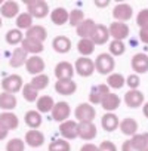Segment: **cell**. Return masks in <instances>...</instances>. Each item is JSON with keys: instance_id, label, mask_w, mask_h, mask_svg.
<instances>
[{"instance_id": "53", "label": "cell", "mask_w": 148, "mask_h": 151, "mask_svg": "<svg viewBox=\"0 0 148 151\" xmlns=\"http://www.w3.org/2000/svg\"><path fill=\"white\" fill-rule=\"evenodd\" d=\"M0 28H2V18H0Z\"/></svg>"}, {"instance_id": "38", "label": "cell", "mask_w": 148, "mask_h": 151, "mask_svg": "<svg viewBox=\"0 0 148 151\" xmlns=\"http://www.w3.org/2000/svg\"><path fill=\"white\" fill-rule=\"evenodd\" d=\"M30 85H31L36 91H43V89H46V88H47V85H49V77H47L46 74L34 76Z\"/></svg>"}, {"instance_id": "4", "label": "cell", "mask_w": 148, "mask_h": 151, "mask_svg": "<svg viewBox=\"0 0 148 151\" xmlns=\"http://www.w3.org/2000/svg\"><path fill=\"white\" fill-rule=\"evenodd\" d=\"M95 71V62L91 58L82 56L76 61V73L82 77H91Z\"/></svg>"}, {"instance_id": "36", "label": "cell", "mask_w": 148, "mask_h": 151, "mask_svg": "<svg viewBox=\"0 0 148 151\" xmlns=\"http://www.w3.org/2000/svg\"><path fill=\"white\" fill-rule=\"evenodd\" d=\"M24 39H25V37H24V34H22V33H21V30H18V28L9 30V31L6 33V42H8L9 45H12V46L22 43V40H24Z\"/></svg>"}, {"instance_id": "29", "label": "cell", "mask_w": 148, "mask_h": 151, "mask_svg": "<svg viewBox=\"0 0 148 151\" xmlns=\"http://www.w3.org/2000/svg\"><path fill=\"white\" fill-rule=\"evenodd\" d=\"M120 130H121L124 135H127V136H135V135H136V130H138V123H136V120L132 119V117L123 119L121 123H120Z\"/></svg>"}, {"instance_id": "15", "label": "cell", "mask_w": 148, "mask_h": 151, "mask_svg": "<svg viewBox=\"0 0 148 151\" xmlns=\"http://www.w3.org/2000/svg\"><path fill=\"white\" fill-rule=\"evenodd\" d=\"M124 102H126V105L129 107V108H138V107H141L142 105V102H144V95H142V92H139L138 89L136 91H127L126 92V95H124Z\"/></svg>"}, {"instance_id": "18", "label": "cell", "mask_w": 148, "mask_h": 151, "mask_svg": "<svg viewBox=\"0 0 148 151\" xmlns=\"http://www.w3.org/2000/svg\"><path fill=\"white\" fill-rule=\"evenodd\" d=\"M55 91L59 95H73L77 91V85L74 80H58L55 83Z\"/></svg>"}, {"instance_id": "48", "label": "cell", "mask_w": 148, "mask_h": 151, "mask_svg": "<svg viewBox=\"0 0 148 151\" xmlns=\"http://www.w3.org/2000/svg\"><path fill=\"white\" fill-rule=\"evenodd\" d=\"M139 39H141V42H142V43L148 45V27H145V28H141V30H139Z\"/></svg>"}, {"instance_id": "42", "label": "cell", "mask_w": 148, "mask_h": 151, "mask_svg": "<svg viewBox=\"0 0 148 151\" xmlns=\"http://www.w3.org/2000/svg\"><path fill=\"white\" fill-rule=\"evenodd\" d=\"M124 50H126V46H124L123 42H120V40H113V42L110 43V53H111V55L120 56V55L124 53Z\"/></svg>"}, {"instance_id": "2", "label": "cell", "mask_w": 148, "mask_h": 151, "mask_svg": "<svg viewBox=\"0 0 148 151\" xmlns=\"http://www.w3.org/2000/svg\"><path fill=\"white\" fill-rule=\"evenodd\" d=\"M116 67V61L110 53H99L96 61H95V70L101 74H108L114 70Z\"/></svg>"}, {"instance_id": "27", "label": "cell", "mask_w": 148, "mask_h": 151, "mask_svg": "<svg viewBox=\"0 0 148 151\" xmlns=\"http://www.w3.org/2000/svg\"><path fill=\"white\" fill-rule=\"evenodd\" d=\"M25 37L43 43V42L46 40V37H47V31H46V28L42 27V25H33V27L27 31V36H25Z\"/></svg>"}, {"instance_id": "19", "label": "cell", "mask_w": 148, "mask_h": 151, "mask_svg": "<svg viewBox=\"0 0 148 151\" xmlns=\"http://www.w3.org/2000/svg\"><path fill=\"white\" fill-rule=\"evenodd\" d=\"M28 53L22 49V47H15V50L12 52V56H11V61H9V65L14 67V68H19L22 67L24 64H27V56Z\"/></svg>"}, {"instance_id": "10", "label": "cell", "mask_w": 148, "mask_h": 151, "mask_svg": "<svg viewBox=\"0 0 148 151\" xmlns=\"http://www.w3.org/2000/svg\"><path fill=\"white\" fill-rule=\"evenodd\" d=\"M27 71L33 76H39V74H43L45 71V61L39 56V55H31L28 59H27Z\"/></svg>"}, {"instance_id": "5", "label": "cell", "mask_w": 148, "mask_h": 151, "mask_svg": "<svg viewBox=\"0 0 148 151\" xmlns=\"http://www.w3.org/2000/svg\"><path fill=\"white\" fill-rule=\"evenodd\" d=\"M74 114H76V119L79 120V123H85V122H93L95 116H96V111L95 108L91 105V104H80L76 111H74Z\"/></svg>"}, {"instance_id": "47", "label": "cell", "mask_w": 148, "mask_h": 151, "mask_svg": "<svg viewBox=\"0 0 148 151\" xmlns=\"http://www.w3.org/2000/svg\"><path fill=\"white\" fill-rule=\"evenodd\" d=\"M121 151H139L135 145H133V142H132V139H127L124 144H123V147H121Z\"/></svg>"}, {"instance_id": "28", "label": "cell", "mask_w": 148, "mask_h": 151, "mask_svg": "<svg viewBox=\"0 0 148 151\" xmlns=\"http://www.w3.org/2000/svg\"><path fill=\"white\" fill-rule=\"evenodd\" d=\"M101 105H102V108H104L107 113H113L114 110L119 108V105H120V98H119V95H116V93H108V95L102 99Z\"/></svg>"}, {"instance_id": "7", "label": "cell", "mask_w": 148, "mask_h": 151, "mask_svg": "<svg viewBox=\"0 0 148 151\" xmlns=\"http://www.w3.org/2000/svg\"><path fill=\"white\" fill-rule=\"evenodd\" d=\"M55 76H56L58 80H73L74 67L70 62L62 61V62L56 64V67H55Z\"/></svg>"}, {"instance_id": "24", "label": "cell", "mask_w": 148, "mask_h": 151, "mask_svg": "<svg viewBox=\"0 0 148 151\" xmlns=\"http://www.w3.org/2000/svg\"><path fill=\"white\" fill-rule=\"evenodd\" d=\"M0 123H2L8 130H14V129L18 127L19 120H18L17 114H14V113H11V111H5V113L0 114Z\"/></svg>"}, {"instance_id": "11", "label": "cell", "mask_w": 148, "mask_h": 151, "mask_svg": "<svg viewBox=\"0 0 148 151\" xmlns=\"http://www.w3.org/2000/svg\"><path fill=\"white\" fill-rule=\"evenodd\" d=\"M133 15V11L130 8V5L127 3H119L114 9H113V17L119 21V22H124L129 21Z\"/></svg>"}, {"instance_id": "23", "label": "cell", "mask_w": 148, "mask_h": 151, "mask_svg": "<svg viewBox=\"0 0 148 151\" xmlns=\"http://www.w3.org/2000/svg\"><path fill=\"white\" fill-rule=\"evenodd\" d=\"M52 47L55 49V52L58 53H67L71 49V40L67 36H58L53 39L52 42Z\"/></svg>"}, {"instance_id": "25", "label": "cell", "mask_w": 148, "mask_h": 151, "mask_svg": "<svg viewBox=\"0 0 148 151\" xmlns=\"http://www.w3.org/2000/svg\"><path fill=\"white\" fill-rule=\"evenodd\" d=\"M21 47L27 52V53H31V55H37L40 52H43V43L37 42V40H33V39H24L22 43H21Z\"/></svg>"}, {"instance_id": "26", "label": "cell", "mask_w": 148, "mask_h": 151, "mask_svg": "<svg viewBox=\"0 0 148 151\" xmlns=\"http://www.w3.org/2000/svg\"><path fill=\"white\" fill-rule=\"evenodd\" d=\"M50 19L55 25H62L70 19V12L64 8H55L50 14Z\"/></svg>"}, {"instance_id": "44", "label": "cell", "mask_w": 148, "mask_h": 151, "mask_svg": "<svg viewBox=\"0 0 148 151\" xmlns=\"http://www.w3.org/2000/svg\"><path fill=\"white\" fill-rule=\"evenodd\" d=\"M136 24L141 27V28H145L148 27V9H142L138 17H136Z\"/></svg>"}, {"instance_id": "8", "label": "cell", "mask_w": 148, "mask_h": 151, "mask_svg": "<svg viewBox=\"0 0 148 151\" xmlns=\"http://www.w3.org/2000/svg\"><path fill=\"white\" fill-rule=\"evenodd\" d=\"M70 114H71V108H70L68 102H62V101L61 102H56L55 107H53V110H52L53 120H56L59 123L67 122V119L70 117Z\"/></svg>"}, {"instance_id": "54", "label": "cell", "mask_w": 148, "mask_h": 151, "mask_svg": "<svg viewBox=\"0 0 148 151\" xmlns=\"http://www.w3.org/2000/svg\"><path fill=\"white\" fill-rule=\"evenodd\" d=\"M0 5H3V3H2V2H0Z\"/></svg>"}, {"instance_id": "40", "label": "cell", "mask_w": 148, "mask_h": 151, "mask_svg": "<svg viewBox=\"0 0 148 151\" xmlns=\"http://www.w3.org/2000/svg\"><path fill=\"white\" fill-rule=\"evenodd\" d=\"M49 151H71V147L70 142H67V139H56L50 142Z\"/></svg>"}, {"instance_id": "12", "label": "cell", "mask_w": 148, "mask_h": 151, "mask_svg": "<svg viewBox=\"0 0 148 151\" xmlns=\"http://www.w3.org/2000/svg\"><path fill=\"white\" fill-rule=\"evenodd\" d=\"M91 39L95 45H105L110 39V28H107L104 24H96V28Z\"/></svg>"}, {"instance_id": "32", "label": "cell", "mask_w": 148, "mask_h": 151, "mask_svg": "<svg viewBox=\"0 0 148 151\" xmlns=\"http://www.w3.org/2000/svg\"><path fill=\"white\" fill-rule=\"evenodd\" d=\"M95 46H96V45L92 42V39H80V42L77 43L79 52H80L83 56H86V58L95 52Z\"/></svg>"}, {"instance_id": "14", "label": "cell", "mask_w": 148, "mask_h": 151, "mask_svg": "<svg viewBox=\"0 0 148 151\" xmlns=\"http://www.w3.org/2000/svg\"><path fill=\"white\" fill-rule=\"evenodd\" d=\"M132 68L138 74H144L148 71V55L147 53H136L132 58Z\"/></svg>"}, {"instance_id": "37", "label": "cell", "mask_w": 148, "mask_h": 151, "mask_svg": "<svg viewBox=\"0 0 148 151\" xmlns=\"http://www.w3.org/2000/svg\"><path fill=\"white\" fill-rule=\"evenodd\" d=\"M132 142L139 151H148V132L141 135L136 133L135 136H132Z\"/></svg>"}, {"instance_id": "34", "label": "cell", "mask_w": 148, "mask_h": 151, "mask_svg": "<svg viewBox=\"0 0 148 151\" xmlns=\"http://www.w3.org/2000/svg\"><path fill=\"white\" fill-rule=\"evenodd\" d=\"M53 107H55V102H53V99H52L50 96H47V95L40 96V98L37 99V111H39V113H49V111L53 110Z\"/></svg>"}, {"instance_id": "43", "label": "cell", "mask_w": 148, "mask_h": 151, "mask_svg": "<svg viewBox=\"0 0 148 151\" xmlns=\"http://www.w3.org/2000/svg\"><path fill=\"white\" fill-rule=\"evenodd\" d=\"M25 142L19 138H14L6 144V151H24Z\"/></svg>"}, {"instance_id": "33", "label": "cell", "mask_w": 148, "mask_h": 151, "mask_svg": "<svg viewBox=\"0 0 148 151\" xmlns=\"http://www.w3.org/2000/svg\"><path fill=\"white\" fill-rule=\"evenodd\" d=\"M124 85H126V79L123 77L121 74H119V73L110 74L108 77H107V86H108V88H113V89H121Z\"/></svg>"}, {"instance_id": "35", "label": "cell", "mask_w": 148, "mask_h": 151, "mask_svg": "<svg viewBox=\"0 0 148 151\" xmlns=\"http://www.w3.org/2000/svg\"><path fill=\"white\" fill-rule=\"evenodd\" d=\"M17 27H18V30H27L28 31L33 27V17L28 12L19 14L17 17Z\"/></svg>"}, {"instance_id": "49", "label": "cell", "mask_w": 148, "mask_h": 151, "mask_svg": "<svg viewBox=\"0 0 148 151\" xmlns=\"http://www.w3.org/2000/svg\"><path fill=\"white\" fill-rule=\"evenodd\" d=\"M80 151H99V147H96V145H93V144H85V145L80 148Z\"/></svg>"}, {"instance_id": "39", "label": "cell", "mask_w": 148, "mask_h": 151, "mask_svg": "<svg viewBox=\"0 0 148 151\" xmlns=\"http://www.w3.org/2000/svg\"><path fill=\"white\" fill-rule=\"evenodd\" d=\"M22 96H24L25 101L34 102V101H37V98H39V91H36V89L28 83V85H25V86L22 88Z\"/></svg>"}, {"instance_id": "46", "label": "cell", "mask_w": 148, "mask_h": 151, "mask_svg": "<svg viewBox=\"0 0 148 151\" xmlns=\"http://www.w3.org/2000/svg\"><path fill=\"white\" fill-rule=\"evenodd\" d=\"M99 151H117V147L110 141H102L99 145Z\"/></svg>"}, {"instance_id": "1", "label": "cell", "mask_w": 148, "mask_h": 151, "mask_svg": "<svg viewBox=\"0 0 148 151\" xmlns=\"http://www.w3.org/2000/svg\"><path fill=\"white\" fill-rule=\"evenodd\" d=\"M27 3V9H28V14L33 17V18H45L47 17L49 14V6L45 0H28Z\"/></svg>"}, {"instance_id": "22", "label": "cell", "mask_w": 148, "mask_h": 151, "mask_svg": "<svg viewBox=\"0 0 148 151\" xmlns=\"http://www.w3.org/2000/svg\"><path fill=\"white\" fill-rule=\"evenodd\" d=\"M101 124H102L104 130H107V132H113V130H116L117 127H120L119 117H117L114 113H107V114H104L102 119H101Z\"/></svg>"}, {"instance_id": "17", "label": "cell", "mask_w": 148, "mask_h": 151, "mask_svg": "<svg viewBox=\"0 0 148 151\" xmlns=\"http://www.w3.org/2000/svg\"><path fill=\"white\" fill-rule=\"evenodd\" d=\"M0 15L5 18H15L19 15V5L14 0H8L0 6Z\"/></svg>"}, {"instance_id": "21", "label": "cell", "mask_w": 148, "mask_h": 151, "mask_svg": "<svg viewBox=\"0 0 148 151\" xmlns=\"http://www.w3.org/2000/svg\"><path fill=\"white\" fill-rule=\"evenodd\" d=\"M95 28H96V24L93 19H85L77 27V36H80V39H91Z\"/></svg>"}, {"instance_id": "51", "label": "cell", "mask_w": 148, "mask_h": 151, "mask_svg": "<svg viewBox=\"0 0 148 151\" xmlns=\"http://www.w3.org/2000/svg\"><path fill=\"white\" fill-rule=\"evenodd\" d=\"M108 5V0H96L95 2V6H98V8H105Z\"/></svg>"}, {"instance_id": "45", "label": "cell", "mask_w": 148, "mask_h": 151, "mask_svg": "<svg viewBox=\"0 0 148 151\" xmlns=\"http://www.w3.org/2000/svg\"><path fill=\"white\" fill-rule=\"evenodd\" d=\"M141 80H139V76L138 74H130L129 77L126 79V85L132 89V91H136V88L139 86Z\"/></svg>"}, {"instance_id": "41", "label": "cell", "mask_w": 148, "mask_h": 151, "mask_svg": "<svg viewBox=\"0 0 148 151\" xmlns=\"http://www.w3.org/2000/svg\"><path fill=\"white\" fill-rule=\"evenodd\" d=\"M68 21H70V24L73 27H79L85 21V15H83V12L80 9H73L70 12V19Z\"/></svg>"}, {"instance_id": "31", "label": "cell", "mask_w": 148, "mask_h": 151, "mask_svg": "<svg viewBox=\"0 0 148 151\" xmlns=\"http://www.w3.org/2000/svg\"><path fill=\"white\" fill-rule=\"evenodd\" d=\"M27 126H30L31 129H37L40 127L42 124V114L36 110H31V111H27L25 113V117H24Z\"/></svg>"}, {"instance_id": "3", "label": "cell", "mask_w": 148, "mask_h": 151, "mask_svg": "<svg viewBox=\"0 0 148 151\" xmlns=\"http://www.w3.org/2000/svg\"><path fill=\"white\" fill-rule=\"evenodd\" d=\"M22 77L18 74H11L8 77H5L2 80V89L3 92H8V93H17L19 91H22Z\"/></svg>"}, {"instance_id": "9", "label": "cell", "mask_w": 148, "mask_h": 151, "mask_svg": "<svg viewBox=\"0 0 148 151\" xmlns=\"http://www.w3.org/2000/svg\"><path fill=\"white\" fill-rule=\"evenodd\" d=\"M110 36H111L114 40L123 42V40L129 36V27H127V24L114 21V22L110 25Z\"/></svg>"}, {"instance_id": "50", "label": "cell", "mask_w": 148, "mask_h": 151, "mask_svg": "<svg viewBox=\"0 0 148 151\" xmlns=\"http://www.w3.org/2000/svg\"><path fill=\"white\" fill-rule=\"evenodd\" d=\"M8 133H9V130H8L2 123H0V141H3V139L8 136Z\"/></svg>"}, {"instance_id": "20", "label": "cell", "mask_w": 148, "mask_h": 151, "mask_svg": "<svg viewBox=\"0 0 148 151\" xmlns=\"http://www.w3.org/2000/svg\"><path fill=\"white\" fill-rule=\"evenodd\" d=\"M25 142H27V145H30V147H33V148L42 147V145L45 144V135H43L40 130H36V129L28 130V132L25 133Z\"/></svg>"}, {"instance_id": "30", "label": "cell", "mask_w": 148, "mask_h": 151, "mask_svg": "<svg viewBox=\"0 0 148 151\" xmlns=\"http://www.w3.org/2000/svg\"><path fill=\"white\" fill-rule=\"evenodd\" d=\"M17 107V96L8 92L0 93V108L5 111H11Z\"/></svg>"}, {"instance_id": "52", "label": "cell", "mask_w": 148, "mask_h": 151, "mask_svg": "<svg viewBox=\"0 0 148 151\" xmlns=\"http://www.w3.org/2000/svg\"><path fill=\"white\" fill-rule=\"evenodd\" d=\"M142 113H144V116L148 119V102H145V105L142 107Z\"/></svg>"}, {"instance_id": "6", "label": "cell", "mask_w": 148, "mask_h": 151, "mask_svg": "<svg viewBox=\"0 0 148 151\" xmlns=\"http://www.w3.org/2000/svg\"><path fill=\"white\" fill-rule=\"evenodd\" d=\"M59 133L62 135L64 139H74L79 136V123L67 120L59 124Z\"/></svg>"}, {"instance_id": "13", "label": "cell", "mask_w": 148, "mask_h": 151, "mask_svg": "<svg viewBox=\"0 0 148 151\" xmlns=\"http://www.w3.org/2000/svg\"><path fill=\"white\" fill-rule=\"evenodd\" d=\"M108 93H111V92H110V88L107 85H98V86H93L92 88V91L89 93V99H91L92 104H101L102 99Z\"/></svg>"}, {"instance_id": "16", "label": "cell", "mask_w": 148, "mask_h": 151, "mask_svg": "<svg viewBox=\"0 0 148 151\" xmlns=\"http://www.w3.org/2000/svg\"><path fill=\"white\" fill-rule=\"evenodd\" d=\"M79 136L85 141H92L96 136V126L92 122L79 123Z\"/></svg>"}]
</instances>
